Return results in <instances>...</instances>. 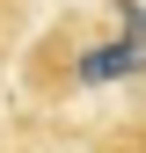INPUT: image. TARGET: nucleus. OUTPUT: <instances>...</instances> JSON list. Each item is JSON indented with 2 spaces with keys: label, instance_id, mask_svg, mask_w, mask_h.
I'll list each match as a JSON object with an SVG mask.
<instances>
[{
  "label": "nucleus",
  "instance_id": "nucleus-1",
  "mask_svg": "<svg viewBox=\"0 0 146 153\" xmlns=\"http://www.w3.org/2000/svg\"><path fill=\"white\" fill-rule=\"evenodd\" d=\"M139 66H146V51L117 36V44H95V51H80V66H73V73L95 88V80H124V73H139Z\"/></svg>",
  "mask_w": 146,
  "mask_h": 153
},
{
  "label": "nucleus",
  "instance_id": "nucleus-2",
  "mask_svg": "<svg viewBox=\"0 0 146 153\" xmlns=\"http://www.w3.org/2000/svg\"><path fill=\"white\" fill-rule=\"evenodd\" d=\"M117 22H124V44L146 51V7H139V0H117Z\"/></svg>",
  "mask_w": 146,
  "mask_h": 153
}]
</instances>
